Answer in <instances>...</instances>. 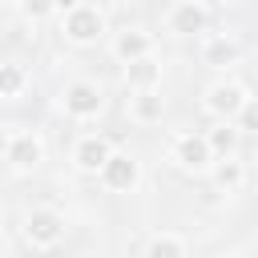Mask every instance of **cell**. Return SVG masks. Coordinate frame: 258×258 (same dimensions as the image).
<instances>
[{"label": "cell", "mask_w": 258, "mask_h": 258, "mask_svg": "<svg viewBox=\"0 0 258 258\" xmlns=\"http://www.w3.org/2000/svg\"><path fill=\"white\" fill-rule=\"evenodd\" d=\"M56 32H60V40L73 44V48H93L97 40L113 36V32H109V12H105L101 4H93V0L64 4V8L56 12Z\"/></svg>", "instance_id": "cell-1"}, {"label": "cell", "mask_w": 258, "mask_h": 258, "mask_svg": "<svg viewBox=\"0 0 258 258\" xmlns=\"http://www.w3.org/2000/svg\"><path fill=\"white\" fill-rule=\"evenodd\" d=\"M238 125L234 121H218L214 129H206V141H210V149H214V157L222 161V157H238L234 149H238Z\"/></svg>", "instance_id": "cell-17"}, {"label": "cell", "mask_w": 258, "mask_h": 258, "mask_svg": "<svg viewBox=\"0 0 258 258\" xmlns=\"http://www.w3.org/2000/svg\"><path fill=\"white\" fill-rule=\"evenodd\" d=\"M113 141L105 137V133H81L77 137V145H73V165L81 169V173H93V177H101V169L113 161Z\"/></svg>", "instance_id": "cell-9"}, {"label": "cell", "mask_w": 258, "mask_h": 258, "mask_svg": "<svg viewBox=\"0 0 258 258\" xmlns=\"http://www.w3.org/2000/svg\"><path fill=\"white\" fill-rule=\"evenodd\" d=\"M218 258H246V254H242V250H222Z\"/></svg>", "instance_id": "cell-19"}, {"label": "cell", "mask_w": 258, "mask_h": 258, "mask_svg": "<svg viewBox=\"0 0 258 258\" xmlns=\"http://www.w3.org/2000/svg\"><path fill=\"white\" fill-rule=\"evenodd\" d=\"M210 181L218 185V194H242V189H246V161H238V157L214 161Z\"/></svg>", "instance_id": "cell-14"}, {"label": "cell", "mask_w": 258, "mask_h": 258, "mask_svg": "<svg viewBox=\"0 0 258 258\" xmlns=\"http://www.w3.org/2000/svg\"><path fill=\"white\" fill-rule=\"evenodd\" d=\"M121 77H125L129 93H153V89H161V60H157V56H149V60L125 64V69H121Z\"/></svg>", "instance_id": "cell-13"}, {"label": "cell", "mask_w": 258, "mask_h": 258, "mask_svg": "<svg viewBox=\"0 0 258 258\" xmlns=\"http://www.w3.org/2000/svg\"><path fill=\"white\" fill-rule=\"evenodd\" d=\"M234 125H238V133H254V137H258V97H250V101H246V109L238 113V121H234Z\"/></svg>", "instance_id": "cell-18"}, {"label": "cell", "mask_w": 258, "mask_h": 258, "mask_svg": "<svg viewBox=\"0 0 258 258\" xmlns=\"http://www.w3.org/2000/svg\"><path fill=\"white\" fill-rule=\"evenodd\" d=\"M64 214L60 210H52V206H32L28 214H24V226H20V234H24V242L32 246V250H52V246H60L64 242Z\"/></svg>", "instance_id": "cell-6"}, {"label": "cell", "mask_w": 258, "mask_h": 258, "mask_svg": "<svg viewBox=\"0 0 258 258\" xmlns=\"http://www.w3.org/2000/svg\"><path fill=\"white\" fill-rule=\"evenodd\" d=\"M141 258H189V246H185L181 234H173V230H157V234L145 242V254H141Z\"/></svg>", "instance_id": "cell-15"}, {"label": "cell", "mask_w": 258, "mask_h": 258, "mask_svg": "<svg viewBox=\"0 0 258 258\" xmlns=\"http://www.w3.org/2000/svg\"><path fill=\"white\" fill-rule=\"evenodd\" d=\"M153 48H157V40H153V32L145 24H121L109 36V52H113V60H121V69L137 64V60H149Z\"/></svg>", "instance_id": "cell-8"}, {"label": "cell", "mask_w": 258, "mask_h": 258, "mask_svg": "<svg viewBox=\"0 0 258 258\" xmlns=\"http://www.w3.org/2000/svg\"><path fill=\"white\" fill-rule=\"evenodd\" d=\"M250 101V89L238 81V77H218L206 85L202 93V109L214 117V121H238V113L246 109Z\"/></svg>", "instance_id": "cell-3"}, {"label": "cell", "mask_w": 258, "mask_h": 258, "mask_svg": "<svg viewBox=\"0 0 258 258\" xmlns=\"http://www.w3.org/2000/svg\"><path fill=\"white\" fill-rule=\"evenodd\" d=\"M28 85H32V77H28L24 64H16V60H4L0 64V97L4 101H20Z\"/></svg>", "instance_id": "cell-16"}, {"label": "cell", "mask_w": 258, "mask_h": 258, "mask_svg": "<svg viewBox=\"0 0 258 258\" xmlns=\"http://www.w3.org/2000/svg\"><path fill=\"white\" fill-rule=\"evenodd\" d=\"M101 185H105V189H113V194H133V189L141 185V161H137L133 153L117 149V153H113V161L101 169Z\"/></svg>", "instance_id": "cell-10"}, {"label": "cell", "mask_w": 258, "mask_h": 258, "mask_svg": "<svg viewBox=\"0 0 258 258\" xmlns=\"http://www.w3.org/2000/svg\"><path fill=\"white\" fill-rule=\"evenodd\" d=\"M125 113H129L133 125H153V121H161V113H165L161 89H153V93H129V97H125Z\"/></svg>", "instance_id": "cell-12"}, {"label": "cell", "mask_w": 258, "mask_h": 258, "mask_svg": "<svg viewBox=\"0 0 258 258\" xmlns=\"http://www.w3.org/2000/svg\"><path fill=\"white\" fill-rule=\"evenodd\" d=\"M56 109L69 117V121H97L105 113V89L89 77H77V81H64L60 93H56Z\"/></svg>", "instance_id": "cell-2"}, {"label": "cell", "mask_w": 258, "mask_h": 258, "mask_svg": "<svg viewBox=\"0 0 258 258\" xmlns=\"http://www.w3.org/2000/svg\"><path fill=\"white\" fill-rule=\"evenodd\" d=\"M238 60H242V44L234 36H226V32L202 36V64H210V69H234Z\"/></svg>", "instance_id": "cell-11"}, {"label": "cell", "mask_w": 258, "mask_h": 258, "mask_svg": "<svg viewBox=\"0 0 258 258\" xmlns=\"http://www.w3.org/2000/svg\"><path fill=\"white\" fill-rule=\"evenodd\" d=\"M165 32L169 36H210V20H214V8L202 4V0H177L165 8Z\"/></svg>", "instance_id": "cell-7"}, {"label": "cell", "mask_w": 258, "mask_h": 258, "mask_svg": "<svg viewBox=\"0 0 258 258\" xmlns=\"http://www.w3.org/2000/svg\"><path fill=\"white\" fill-rule=\"evenodd\" d=\"M169 161H173L181 173H210L218 157H214L206 133L185 129V133H173V141H169Z\"/></svg>", "instance_id": "cell-5"}, {"label": "cell", "mask_w": 258, "mask_h": 258, "mask_svg": "<svg viewBox=\"0 0 258 258\" xmlns=\"http://www.w3.org/2000/svg\"><path fill=\"white\" fill-rule=\"evenodd\" d=\"M44 161V137L36 129H8L4 133V165L8 173H32Z\"/></svg>", "instance_id": "cell-4"}]
</instances>
